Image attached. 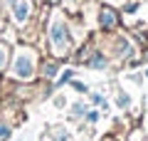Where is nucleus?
<instances>
[{
	"mask_svg": "<svg viewBox=\"0 0 148 141\" xmlns=\"http://www.w3.org/2000/svg\"><path fill=\"white\" fill-rule=\"evenodd\" d=\"M32 72H35V62H32V55L30 52H20L15 59V67H12V74L22 79H30Z\"/></svg>",
	"mask_w": 148,
	"mask_h": 141,
	"instance_id": "1",
	"label": "nucleus"
},
{
	"mask_svg": "<svg viewBox=\"0 0 148 141\" xmlns=\"http://www.w3.org/2000/svg\"><path fill=\"white\" fill-rule=\"evenodd\" d=\"M52 45H54V50L57 52H62V50H67V30H64V25L62 22H54L52 25Z\"/></svg>",
	"mask_w": 148,
	"mask_h": 141,
	"instance_id": "2",
	"label": "nucleus"
},
{
	"mask_svg": "<svg viewBox=\"0 0 148 141\" xmlns=\"http://www.w3.org/2000/svg\"><path fill=\"white\" fill-rule=\"evenodd\" d=\"M27 12H30V3H27V0H22L20 5H17L15 20H17V22H25V20H27Z\"/></svg>",
	"mask_w": 148,
	"mask_h": 141,
	"instance_id": "3",
	"label": "nucleus"
},
{
	"mask_svg": "<svg viewBox=\"0 0 148 141\" xmlns=\"http://www.w3.org/2000/svg\"><path fill=\"white\" fill-rule=\"evenodd\" d=\"M114 22H116V17H114V10H104V12H101V25L111 27Z\"/></svg>",
	"mask_w": 148,
	"mask_h": 141,
	"instance_id": "4",
	"label": "nucleus"
},
{
	"mask_svg": "<svg viewBox=\"0 0 148 141\" xmlns=\"http://www.w3.org/2000/svg\"><path fill=\"white\" fill-rule=\"evenodd\" d=\"M5 59H8V50H5L3 45H0V67L5 64Z\"/></svg>",
	"mask_w": 148,
	"mask_h": 141,
	"instance_id": "5",
	"label": "nucleus"
},
{
	"mask_svg": "<svg viewBox=\"0 0 148 141\" xmlns=\"http://www.w3.org/2000/svg\"><path fill=\"white\" fill-rule=\"evenodd\" d=\"M3 139H8V129H3V126H0V141Z\"/></svg>",
	"mask_w": 148,
	"mask_h": 141,
	"instance_id": "6",
	"label": "nucleus"
},
{
	"mask_svg": "<svg viewBox=\"0 0 148 141\" xmlns=\"http://www.w3.org/2000/svg\"><path fill=\"white\" fill-rule=\"evenodd\" d=\"M5 3H8V5H10V3H15V0H5Z\"/></svg>",
	"mask_w": 148,
	"mask_h": 141,
	"instance_id": "7",
	"label": "nucleus"
}]
</instances>
